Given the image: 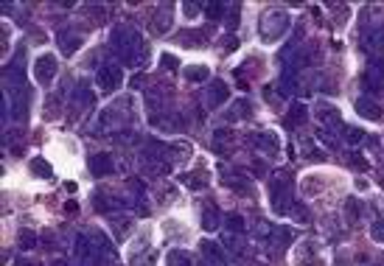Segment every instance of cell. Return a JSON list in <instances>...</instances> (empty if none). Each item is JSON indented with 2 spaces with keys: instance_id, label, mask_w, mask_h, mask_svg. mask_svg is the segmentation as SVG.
Listing matches in <instances>:
<instances>
[{
  "instance_id": "cell-1",
  "label": "cell",
  "mask_w": 384,
  "mask_h": 266,
  "mask_svg": "<svg viewBox=\"0 0 384 266\" xmlns=\"http://www.w3.org/2000/svg\"><path fill=\"white\" fill-rule=\"evenodd\" d=\"M53 70H56L53 56H42V62H37V76H40V81H48L53 76Z\"/></svg>"
},
{
  "instance_id": "cell-2",
  "label": "cell",
  "mask_w": 384,
  "mask_h": 266,
  "mask_svg": "<svg viewBox=\"0 0 384 266\" xmlns=\"http://www.w3.org/2000/svg\"><path fill=\"white\" fill-rule=\"evenodd\" d=\"M98 79H101V84H107V90H115V87H118V70H101V76H98Z\"/></svg>"
},
{
  "instance_id": "cell-3",
  "label": "cell",
  "mask_w": 384,
  "mask_h": 266,
  "mask_svg": "<svg viewBox=\"0 0 384 266\" xmlns=\"http://www.w3.org/2000/svg\"><path fill=\"white\" fill-rule=\"evenodd\" d=\"M359 112H362L365 118H379V115H382L379 106L373 104V101H359Z\"/></svg>"
},
{
  "instance_id": "cell-4",
  "label": "cell",
  "mask_w": 384,
  "mask_h": 266,
  "mask_svg": "<svg viewBox=\"0 0 384 266\" xmlns=\"http://www.w3.org/2000/svg\"><path fill=\"white\" fill-rule=\"evenodd\" d=\"M112 168V163H109V157L107 154H101V157H93V174H104Z\"/></svg>"
},
{
  "instance_id": "cell-5",
  "label": "cell",
  "mask_w": 384,
  "mask_h": 266,
  "mask_svg": "<svg viewBox=\"0 0 384 266\" xmlns=\"http://www.w3.org/2000/svg\"><path fill=\"white\" fill-rule=\"evenodd\" d=\"M169 264L171 266H188V255L185 252H174L171 258H169Z\"/></svg>"
},
{
  "instance_id": "cell-6",
  "label": "cell",
  "mask_w": 384,
  "mask_h": 266,
  "mask_svg": "<svg viewBox=\"0 0 384 266\" xmlns=\"http://www.w3.org/2000/svg\"><path fill=\"white\" fill-rule=\"evenodd\" d=\"M34 241H37V236H34V233H23V236H20V247H34Z\"/></svg>"
},
{
  "instance_id": "cell-7",
  "label": "cell",
  "mask_w": 384,
  "mask_h": 266,
  "mask_svg": "<svg viewBox=\"0 0 384 266\" xmlns=\"http://www.w3.org/2000/svg\"><path fill=\"white\" fill-rule=\"evenodd\" d=\"M373 238H376V241H384V222L373 227Z\"/></svg>"
},
{
  "instance_id": "cell-8",
  "label": "cell",
  "mask_w": 384,
  "mask_h": 266,
  "mask_svg": "<svg viewBox=\"0 0 384 266\" xmlns=\"http://www.w3.org/2000/svg\"><path fill=\"white\" fill-rule=\"evenodd\" d=\"M348 140H353V143L362 140V132H359V129H348Z\"/></svg>"
},
{
  "instance_id": "cell-9",
  "label": "cell",
  "mask_w": 384,
  "mask_h": 266,
  "mask_svg": "<svg viewBox=\"0 0 384 266\" xmlns=\"http://www.w3.org/2000/svg\"><path fill=\"white\" fill-rule=\"evenodd\" d=\"M17 266H28V264H17Z\"/></svg>"
}]
</instances>
